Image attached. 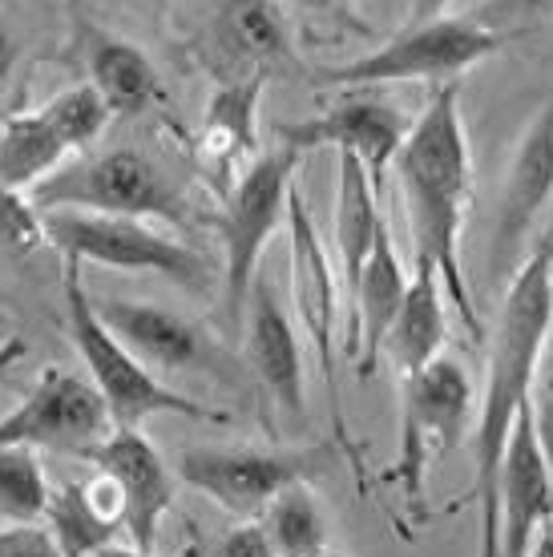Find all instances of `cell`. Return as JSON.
Listing matches in <instances>:
<instances>
[{"mask_svg": "<svg viewBox=\"0 0 553 557\" xmlns=\"http://www.w3.org/2000/svg\"><path fill=\"white\" fill-rule=\"evenodd\" d=\"M553 335V238H541L538 251L509 278L501 304L497 335L489 344L484 368V396L477 408V436H472V485L469 497L481 513V549L477 557H501V513H497V476L501 457L509 445L517 412L529 405L545 344Z\"/></svg>", "mask_w": 553, "mask_h": 557, "instance_id": "6da1fadb", "label": "cell"}, {"mask_svg": "<svg viewBox=\"0 0 553 557\" xmlns=\"http://www.w3.org/2000/svg\"><path fill=\"white\" fill-rule=\"evenodd\" d=\"M392 166H396L404 210H408L416 259L437 267L441 287L448 292L457 315L465 320L472 339L484 344V320L460 271V226H465V207L472 195V153L465 138L457 82L432 94L425 113L408 129L404 146L396 150Z\"/></svg>", "mask_w": 553, "mask_h": 557, "instance_id": "7a4b0ae2", "label": "cell"}, {"mask_svg": "<svg viewBox=\"0 0 553 557\" xmlns=\"http://www.w3.org/2000/svg\"><path fill=\"white\" fill-rule=\"evenodd\" d=\"M61 295H65V323H70V339L77 356H82L85 372L94 380V388L106 400L113 429H142L150 417H182L198 420V424H226L231 412L210 408L202 400L186 396L182 388H170L153 376L150 363H142L122 339L106 327L97 315V304L85 292L82 263L65 259L61 267Z\"/></svg>", "mask_w": 553, "mask_h": 557, "instance_id": "3957f363", "label": "cell"}, {"mask_svg": "<svg viewBox=\"0 0 553 557\" xmlns=\"http://www.w3.org/2000/svg\"><path fill=\"white\" fill-rule=\"evenodd\" d=\"M472 424V384L465 363L437 356L413 376H401V445L384 469V485H396L404 509L425 517V493L437 460H444Z\"/></svg>", "mask_w": 553, "mask_h": 557, "instance_id": "277c9868", "label": "cell"}, {"mask_svg": "<svg viewBox=\"0 0 553 557\" xmlns=\"http://www.w3.org/2000/svg\"><path fill=\"white\" fill-rule=\"evenodd\" d=\"M304 153L279 141L275 150L250 158V166L226 190V207L214 219L222 238V304L231 327L247 323L250 283L259 278L267 243L287 226V202L295 190V170Z\"/></svg>", "mask_w": 553, "mask_h": 557, "instance_id": "5b68a950", "label": "cell"}, {"mask_svg": "<svg viewBox=\"0 0 553 557\" xmlns=\"http://www.w3.org/2000/svg\"><path fill=\"white\" fill-rule=\"evenodd\" d=\"M521 28H489L477 16H432L404 25L376 53H364L347 65L316 73L323 85H401V82H457L460 73L481 65L484 57L521 41Z\"/></svg>", "mask_w": 553, "mask_h": 557, "instance_id": "8992f818", "label": "cell"}, {"mask_svg": "<svg viewBox=\"0 0 553 557\" xmlns=\"http://www.w3.org/2000/svg\"><path fill=\"white\" fill-rule=\"evenodd\" d=\"M49 247L61 259L113 267V271H142L179 283L194 295L210 292V263L191 243L150 226L146 219L122 214H89V210H49Z\"/></svg>", "mask_w": 553, "mask_h": 557, "instance_id": "52a82bcc", "label": "cell"}, {"mask_svg": "<svg viewBox=\"0 0 553 557\" xmlns=\"http://www.w3.org/2000/svg\"><path fill=\"white\" fill-rule=\"evenodd\" d=\"M33 202L49 210H89V214H122V219H162V223H186V198L179 186L162 174L158 162L142 158L138 150H106L82 158L33 190Z\"/></svg>", "mask_w": 553, "mask_h": 557, "instance_id": "ba28073f", "label": "cell"}, {"mask_svg": "<svg viewBox=\"0 0 553 557\" xmlns=\"http://www.w3.org/2000/svg\"><path fill=\"white\" fill-rule=\"evenodd\" d=\"M332 465L328 448H191L179 460V481L202 493L238 521L267 513L283 488L311 485Z\"/></svg>", "mask_w": 553, "mask_h": 557, "instance_id": "9c48e42d", "label": "cell"}, {"mask_svg": "<svg viewBox=\"0 0 553 557\" xmlns=\"http://www.w3.org/2000/svg\"><path fill=\"white\" fill-rule=\"evenodd\" d=\"M287 238H291V304H295V320H299L304 335L311 339V351H316L319 376H323V388H328V412H332L335 436L347 448L352 465L360 469V448L352 445V436H347L344 400H340V351H335L340 278H335L332 255H328L316 223H311V210H307L299 186L291 190V202H287Z\"/></svg>", "mask_w": 553, "mask_h": 557, "instance_id": "30bf717a", "label": "cell"}, {"mask_svg": "<svg viewBox=\"0 0 553 557\" xmlns=\"http://www.w3.org/2000/svg\"><path fill=\"white\" fill-rule=\"evenodd\" d=\"M113 432V420L106 412L101 392L94 380L73 376L70 368L49 363L37 384L28 388L21 405L0 420V448L28 445V448H94L101 436Z\"/></svg>", "mask_w": 553, "mask_h": 557, "instance_id": "8fae6325", "label": "cell"}, {"mask_svg": "<svg viewBox=\"0 0 553 557\" xmlns=\"http://www.w3.org/2000/svg\"><path fill=\"white\" fill-rule=\"evenodd\" d=\"M82 457L94 460V469L110 476L122 497V533L134 549L153 554L158 549V530L167 521L174 493H179V473L170 469L162 453L150 445L142 429H113L101 436Z\"/></svg>", "mask_w": 553, "mask_h": 557, "instance_id": "7c38bea8", "label": "cell"}, {"mask_svg": "<svg viewBox=\"0 0 553 557\" xmlns=\"http://www.w3.org/2000/svg\"><path fill=\"white\" fill-rule=\"evenodd\" d=\"M413 122L404 117V110H396L392 101L380 98H352L344 106H335L328 113L316 117H295V122H279L275 141L291 146V150H323L332 146L340 153L360 158L364 170L372 174V182L380 186L384 170L396 162V150L404 146Z\"/></svg>", "mask_w": 553, "mask_h": 557, "instance_id": "4fadbf2b", "label": "cell"}, {"mask_svg": "<svg viewBox=\"0 0 553 557\" xmlns=\"http://www.w3.org/2000/svg\"><path fill=\"white\" fill-rule=\"evenodd\" d=\"M553 198V101L545 110L529 117L526 134L517 141L501 186L497 226H493V243H489V275L505 278L517 263V251L529 238L538 214L550 207Z\"/></svg>", "mask_w": 553, "mask_h": 557, "instance_id": "5bb4252c", "label": "cell"}, {"mask_svg": "<svg viewBox=\"0 0 553 557\" xmlns=\"http://www.w3.org/2000/svg\"><path fill=\"white\" fill-rule=\"evenodd\" d=\"M501 557H529L538 533L553 521V473L541 453L533 408H521L513 420L509 445L497 476Z\"/></svg>", "mask_w": 553, "mask_h": 557, "instance_id": "9a60e30c", "label": "cell"}, {"mask_svg": "<svg viewBox=\"0 0 553 557\" xmlns=\"http://www.w3.org/2000/svg\"><path fill=\"white\" fill-rule=\"evenodd\" d=\"M97 315L106 320L125 348L142 363L162 372H202L214 363V344L194 320L150 299H101Z\"/></svg>", "mask_w": 553, "mask_h": 557, "instance_id": "2e32d148", "label": "cell"}, {"mask_svg": "<svg viewBox=\"0 0 553 557\" xmlns=\"http://www.w3.org/2000/svg\"><path fill=\"white\" fill-rule=\"evenodd\" d=\"M70 16L77 61H82L89 85L110 101V110L122 117L150 110V101L158 98V70L150 65V57L134 41H125L122 33L97 25L82 9V0H70Z\"/></svg>", "mask_w": 553, "mask_h": 557, "instance_id": "e0dca14e", "label": "cell"}, {"mask_svg": "<svg viewBox=\"0 0 553 557\" xmlns=\"http://www.w3.org/2000/svg\"><path fill=\"white\" fill-rule=\"evenodd\" d=\"M243 339H247L250 372L259 376L267 396H271L287 417H304L307 388H304V351H299V335L291 327L287 311L279 307L275 287H271L263 275L250 283Z\"/></svg>", "mask_w": 553, "mask_h": 557, "instance_id": "ac0fdd59", "label": "cell"}, {"mask_svg": "<svg viewBox=\"0 0 553 557\" xmlns=\"http://www.w3.org/2000/svg\"><path fill=\"white\" fill-rule=\"evenodd\" d=\"M404 292H408V275H404V263L396 255V243H392V231L384 226V235L376 238V251L368 255L360 278L352 295L344 299L347 307V344L344 356L356 363V376L368 380L372 376L376 360L384 351V335L396 320V311L404 304Z\"/></svg>", "mask_w": 553, "mask_h": 557, "instance_id": "d6986e66", "label": "cell"}, {"mask_svg": "<svg viewBox=\"0 0 553 557\" xmlns=\"http://www.w3.org/2000/svg\"><path fill=\"white\" fill-rule=\"evenodd\" d=\"M271 73H247L238 82L219 85L202 113L198 158L226 186L247 170V158H259V106Z\"/></svg>", "mask_w": 553, "mask_h": 557, "instance_id": "ffe728a7", "label": "cell"}, {"mask_svg": "<svg viewBox=\"0 0 553 557\" xmlns=\"http://www.w3.org/2000/svg\"><path fill=\"white\" fill-rule=\"evenodd\" d=\"M45 530L53 533L61 557H94L118 545L122 533V497L110 476L97 469L89 481H65L49 497Z\"/></svg>", "mask_w": 553, "mask_h": 557, "instance_id": "44dd1931", "label": "cell"}, {"mask_svg": "<svg viewBox=\"0 0 553 557\" xmlns=\"http://www.w3.org/2000/svg\"><path fill=\"white\" fill-rule=\"evenodd\" d=\"M214 41L247 73H295L299 65L275 0H222L214 13Z\"/></svg>", "mask_w": 553, "mask_h": 557, "instance_id": "7402d4cb", "label": "cell"}, {"mask_svg": "<svg viewBox=\"0 0 553 557\" xmlns=\"http://www.w3.org/2000/svg\"><path fill=\"white\" fill-rule=\"evenodd\" d=\"M444 335H448V323H444L441 275L432 263L416 259L404 304L384 335V351L392 356L401 376H413L425 363L444 356Z\"/></svg>", "mask_w": 553, "mask_h": 557, "instance_id": "603a6c76", "label": "cell"}, {"mask_svg": "<svg viewBox=\"0 0 553 557\" xmlns=\"http://www.w3.org/2000/svg\"><path fill=\"white\" fill-rule=\"evenodd\" d=\"M380 214V186L364 170L360 158L340 153V186H335V255H340V287L344 299L352 295L368 255L376 251V238L384 235Z\"/></svg>", "mask_w": 553, "mask_h": 557, "instance_id": "cb8c5ba5", "label": "cell"}, {"mask_svg": "<svg viewBox=\"0 0 553 557\" xmlns=\"http://www.w3.org/2000/svg\"><path fill=\"white\" fill-rule=\"evenodd\" d=\"M70 146L61 141L41 110H16L0 117V182L33 195L49 174L65 166Z\"/></svg>", "mask_w": 553, "mask_h": 557, "instance_id": "d4e9b609", "label": "cell"}, {"mask_svg": "<svg viewBox=\"0 0 553 557\" xmlns=\"http://www.w3.org/2000/svg\"><path fill=\"white\" fill-rule=\"evenodd\" d=\"M259 521L271 533L279 557H311L328 549V509L311 493V485L283 488Z\"/></svg>", "mask_w": 553, "mask_h": 557, "instance_id": "484cf974", "label": "cell"}, {"mask_svg": "<svg viewBox=\"0 0 553 557\" xmlns=\"http://www.w3.org/2000/svg\"><path fill=\"white\" fill-rule=\"evenodd\" d=\"M53 485L45 476L37 448H0V525H45Z\"/></svg>", "mask_w": 553, "mask_h": 557, "instance_id": "4316f807", "label": "cell"}, {"mask_svg": "<svg viewBox=\"0 0 553 557\" xmlns=\"http://www.w3.org/2000/svg\"><path fill=\"white\" fill-rule=\"evenodd\" d=\"M45 122L61 134V141L70 146V153L77 150H89L101 134H106V126H110V101L97 94L94 85H73V89H61L57 98H49L41 106Z\"/></svg>", "mask_w": 553, "mask_h": 557, "instance_id": "83f0119b", "label": "cell"}, {"mask_svg": "<svg viewBox=\"0 0 553 557\" xmlns=\"http://www.w3.org/2000/svg\"><path fill=\"white\" fill-rule=\"evenodd\" d=\"M45 247H49V219H45V210L33 202V195L0 182V255L25 263L33 255H41Z\"/></svg>", "mask_w": 553, "mask_h": 557, "instance_id": "f1b7e54d", "label": "cell"}, {"mask_svg": "<svg viewBox=\"0 0 553 557\" xmlns=\"http://www.w3.org/2000/svg\"><path fill=\"white\" fill-rule=\"evenodd\" d=\"M545 13H553V0H484L472 16L489 28H521V33H529V25L541 21Z\"/></svg>", "mask_w": 553, "mask_h": 557, "instance_id": "f546056e", "label": "cell"}, {"mask_svg": "<svg viewBox=\"0 0 553 557\" xmlns=\"http://www.w3.org/2000/svg\"><path fill=\"white\" fill-rule=\"evenodd\" d=\"M529 408H533V424H538L541 453H545V460H550V473H553V335H550V344H545V356H541L538 384H533Z\"/></svg>", "mask_w": 553, "mask_h": 557, "instance_id": "4dcf8cb0", "label": "cell"}, {"mask_svg": "<svg viewBox=\"0 0 553 557\" xmlns=\"http://www.w3.org/2000/svg\"><path fill=\"white\" fill-rule=\"evenodd\" d=\"M214 557H279L271 533L263 530V521H235L231 530L222 533L214 545Z\"/></svg>", "mask_w": 553, "mask_h": 557, "instance_id": "1f68e13d", "label": "cell"}, {"mask_svg": "<svg viewBox=\"0 0 553 557\" xmlns=\"http://www.w3.org/2000/svg\"><path fill=\"white\" fill-rule=\"evenodd\" d=\"M0 557H61L45 525H0Z\"/></svg>", "mask_w": 553, "mask_h": 557, "instance_id": "d6a6232c", "label": "cell"}, {"mask_svg": "<svg viewBox=\"0 0 553 557\" xmlns=\"http://www.w3.org/2000/svg\"><path fill=\"white\" fill-rule=\"evenodd\" d=\"M275 4H291V9H299V13H316V16H344V25H352V33H368V25H360L352 9H347V0H275Z\"/></svg>", "mask_w": 553, "mask_h": 557, "instance_id": "836d02e7", "label": "cell"}, {"mask_svg": "<svg viewBox=\"0 0 553 557\" xmlns=\"http://www.w3.org/2000/svg\"><path fill=\"white\" fill-rule=\"evenodd\" d=\"M16 53H21V45H16L13 28L0 21V89H4V85H9V77H13Z\"/></svg>", "mask_w": 553, "mask_h": 557, "instance_id": "e575fe53", "label": "cell"}, {"mask_svg": "<svg viewBox=\"0 0 553 557\" xmlns=\"http://www.w3.org/2000/svg\"><path fill=\"white\" fill-rule=\"evenodd\" d=\"M25 356H28V344L21 339V335H13V339H4V344H0V380L9 376V372H13L16 363L25 360Z\"/></svg>", "mask_w": 553, "mask_h": 557, "instance_id": "d590c367", "label": "cell"}, {"mask_svg": "<svg viewBox=\"0 0 553 557\" xmlns=\"http://www.w3.org/2000/svg\"><path fill=\"white\" fill-rule=\"evenodd\" d=\"M444 9H448V0H413V9H408V25H413V21L444 16Z\"/></svg>", "mask_w": 553, "mask_h": 557, "instance_id": "8d00e7d4", "label": "cell"}, {"mask_svg": "<svg viewBox=\"0 0 553 557\" xmlns=\"http://www.w3.org/2000/svg\"><path fill=\"white\" fill-rule=\"evenodd\" d=\"M529 557H553V525H545V530L538 533V542H533Z\"/></svg>", "mask_w": 553, "mask_h": 557, "instance_id": "74e56055", "label": "cell"}, {"mask_svg": "<svg viewBox=\"0 0 553 557\" xmlns=\"http://www.w3.org/2000/svg\"><path fill=\"white\" fill-rule=\"evenodd\" d=\"M94 557H153V554H142V549H134V545H106V549Z\"/></svg>", "mask_w": 553, "mask_h": 557, "instance_id": "f35d334b", "label": "cell"}, {"mask_svg": "<svg viewBox=\"0 0 553 557\" xmlns=\"http://www.w3.org/2000/svg\"><path fill=\"white\" fill-rule=\"evenodd\" d=\"M311 557H344V554H335V549H319V554H311Z\"/></svg>", "mask_w": 553, "mask_h": 557, "instance_id": "ab89813d", "label": "cell"}, {"mask_svg": "<svg viewBox=\"0 0 553 557\" xmlns=\"http://www.w3.org/2000/svg\"><path fill=\"white\" fill-rule=\"evenodd\" d=\"M150 4H153V9H162V4H167V0H150Z\"/></svg>", "mask_w": 553, "mask_h": 557, "instance_id": "60d3db41", "label": "cell"}, {"mask_svg": "<svg viewBox=\"0 0 553 557\" xmlns=\"http://www.w3.org/2000/svg\"><path fill=\"white\" fill-rule=\"evenodd\" d=\"M550 525H553V521H550Z\"/></svg>", "mask_w": 553, "mask_h": 557, "instance_id": "b9f144b4", "label": "cell"}]
</instances>
